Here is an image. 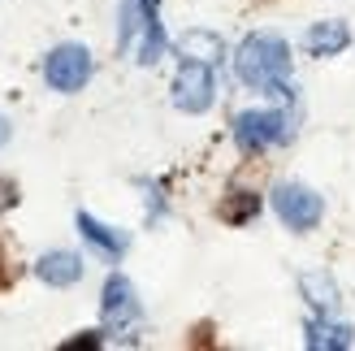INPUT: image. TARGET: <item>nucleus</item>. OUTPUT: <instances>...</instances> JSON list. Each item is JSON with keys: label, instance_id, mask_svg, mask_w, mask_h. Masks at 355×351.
Masks as SVG:
<instances>
[{"label": "nucleus", "instance_id": "12", "mask_svg": "<svg viewBox=\"0 0 355 351\" xmlns=\"http://www.w3.org/2000/svg\"><path fill=\"white\" fill-rule=\"evenodd\" d=\"M299 291H304V300L316 308V312H325V317H334L338 312V282H334L329 273H304L299 277Z\"/></svg>", "mask_w": 355, "mask_h": 351}, {"label": "nucleus", "instance_id": "7", "mask_svg": "<svg viewBox=\"0 0 355 351\" xmlns=\"http://www.w3.org/2000/svg\"><path fill=\"white\" fill-rule=\"evenodd\" d=\"M100 312H104V321H109L113 329H126V325H135V321H139V300H135V286H130V277L113 273L109 282H104Z\"/></svg>", "mask_w": 355, "mask_h": 351}, {"label": "nucleus", "instance_id": "13", "mask_svg": "<svg viewBox=\"0 0 355 351\" xmlns=\"http://www.w3.org/2000/svg\"><path fill=\"white\" fill-rule=\"evenodd\" d=\"M178 52H182V61L217 65L225 57V44H221V35H212V31H187L182 40H178Z\"/></svg>", "mask_w": 355, "mask_h": 351}, {"label": "nucleus", "instance_id": "5", "mask_svg": "<svg viewBox=\"0 0 355 351\" xmlns=\"http://www.w3.org/2000/svg\"><path fill=\"white\" fill-rule=\"evenodd\" d=\"M273 213L286 221L291 230L308 234V230H316V225H321V217H325V200L316 196L312 187L277 182V187H273Z\"/></svg>", "mask_w": 355, "mask_h": 351}, {"label": "nucleus", "instance_id": "10", "mask_svg": "<svg viewBox=\"0 0 355 351\" xmlns=\"http://www.w3.org/2000/svg\"><path fill=\"white\" fill-rule=\"evenodd\" d=\"M78 234L92 243V248H100L104 256H113V260L130 248V234H126V230H113V225H104V221L92 217V213H78Z\"/></svg>", "mask_w": 355, "mask_h": 351}, {"label": "nucleus", "instance_id": "15", "mask_svg": "<svg viewBox=\"0 0 355 351\" xmlns=\"http://www.w3.org/2000/svg\"><path fill=\"white\" fill-rule=\"evenodd\" d=\"M104 339H100V329H87V334H78V339H69L65 343V351H74V347H100Z\"/></svg>", "mask_w": 355, "mask_h": 351}, {"label": "nucleus", "instance_id": "16", "mask_svg": "<svg viewBox=\"0 0 355 351\" xmlns=\"http://www.w3.org/2000/svg\"><path fill=\"white\" fill-rule=\"evenodd\" d=\"M9 130H13V126H9V117H0V148L9 144Z\"/></svg>", "mask_w": 355, "mask_h": 351}, {"label": "nucleus", "instance_id": "3", "mask_svg": "<svg viewBox=\"0 0 355 351\" xmlns=\"http://www.w3.org/2000/svg\"><path fill=\"white\" fill-rule=\"evenodd\" d=\"M291 130H295L291 109H247L234 117V144L243 152H264L273 144H286Z\"/></svg>", "mask_w": 355, "mask_h": 351}, {"label": "nucleus", "instance_id": "2", "mask_svg": "<svg viewBox=\"0 0 355 351\" xmlns=\"http://www.w3.org/2000/svg\"><path fill=\"white\" fill-rule=\"evenodd\" d=\"M117 48L130 52L139 65H156L165 52V26H161V0H121V26Z\"/></svg>", "mask_w": 355, "mask_h": 351}, {"label": "nucleus", "instance_id": "9", "mask_svg": "<svg viewBox=\"0 0 355 351\" xmlns=\"http://www.w3.org/2000/svg\"><path fill=\"white\" fill-rule=\"evenodd\" d=\"M304 343L312 347V351H347L355 339H351V325H343V321H334V317H325V312H316V317L308 321V329H304Z\"/></svg>", "mask_w": 355, "mask_h": 351}, {"label": "nucleus", "instance_id": "1", "mask_svg": "<svg viewBox=\"0 0 355 351\" xmlns=\"http://www.w3.org/2000/svg\"><path fill=\"white\" fill-rule=\"evenodd\" d=\"M234 74L256 87V92H269V96H282V100H295L291 92V44L282 40V35H247L234 52Z\"/></svg>", "mask_w": 355, "mask_h": 351}, {"label": "nucleus", "instance_id": "8", "mask_svg": "<svg viewBox=\"0 0 355 351\" xmlns=\"http://www.w3.org/2000/svg\"><path fill=\"white\" fill-rule=\"evenodd\" d=\"M35 273H40L48 286H74L78 277H83V256L78 252H65V248L44 252L40 265H35Z\"/></svg>", "mask_w": 355, "mask_h": 351}, {"label": "nucleus", "instance_id": "4", "mask_svg": "<svg viewBox=\"0 0 355 351\" xmlns=\"http://www.w3.org/2000/svg\"><path fill=\"white\" fill-rule=\"evenodd\" d=\"M92 52H87L83 44H57L44 57V83L52 87V92L61 96H74L87 87V78H92Z\"/></svg>", "mask_w": 355, "mask_h": 351}, {"label": "nucleus", "instance_id": "6", "mask_svg": "<svg viewBox=\"0 0 355 351\" xmlns=\"http://www.w3.org/2000/svg\"><path fill=\"white\" fill-rule=\"evenodd\" d=\"M217 100V83H212V65L204 61H182L173 74V104L182 113H208Z\"/></svg>", "mask_w": 355, "mask_h": 351}, {"label": "nucleus", "instance_id": "14", "mask_svg": "<svg viewBox=\"0 0 355 351\" xmlns=\"http://www.w3.org/2000/svg\"><path fill=\"white\" fill-rule=\"evenodd\" d=\"M260 213V196H252V191H234L225 204H221V217L230 225H243V221H252Z\"/></svg>", "mask_w": 355, "mask_h": 351}, {"label": "nucleus", "instance_id": "11", "mask_svg": "<svg viewBox=\"0 0 355 351\" xmlns=\"http://www.w3.org/2000/svg\"><path fill=\"white\" fill-rule=\"evenodd\" d=\"M351 44V31L347 22H316L304 31V52L308 57H334V52H343Z\"/></svg>", "mask_w": 355, "mask_h": 351}]
</instances>
